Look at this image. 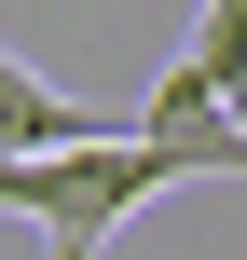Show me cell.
Segmentation results:
<instances>
[{
  "mask_svg": "<svg viewBox=\"0 0 247 260\" xmlns=\"http://www.w3.org/2000/svg\"><path fill=\"white\" fill-rule=\"evenodd\" d=\"M206 165L179 151V137H83V151H28V165H0V206L14 219H41L55 260H96L138 206H165V192H193Z\"/></svg>",
  "mask_w": 247,
  "mask_h": 260,
  "instance_id": "obj_1",
  "label": "cell"
},
{
  "mask_svg": "<svg viewBox=\"0 0 247 260\" xmlns=\"http://www.w3.org/2000/svg\"><path fill=\"white\" fill-rule=\"evenodd\" d=\"M83 137H124V123H96L69 82H41L28 55H0V165H28V151H83Z\"/></svg>",
  "mask_w": 247,
  "mask_h": 260,
  "instance_id": "obj_2",
  "label": "cell"
}]
</instances>
